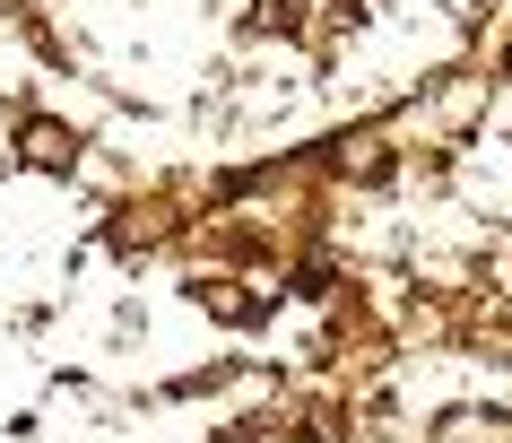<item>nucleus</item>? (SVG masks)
<instances>
[{"mask_svg":"<svg viewBox=\"0 0 512 443\" xmlns=\"http://www.w3.org/2000/svg\"><path fill=\"white\" fill-rule=\"evenodd\" d=\"M243 443H304V435H243Z\"/></svg>","mask_w":512,"mask_h":443,"instance_id":"obj_3","label":"nucleus"},{"mask_svg":"<svg viewBox=\"0 0 512 443\" xmlns=\"http://www.w3.org/2000/svg\"><path fill=\"white\" fill-rule=\"evenodd\" d=\"M434 443H512V417L504 409H443Z\"/></svg>","mask_w":512,"mask_h":443,"instance_id":"obj_2","label":"nucleus"},{"mask_svg":"<svg viewBox=\"0 0 512 443\" xmlns=\"http://www.w3.org/2000/svg\"><path fill=\"white\" fill-rule=\"evenodd\" d=\"M0 9H18V0H0Z\"/></svg>","mask_w":512,"mask_h":443,"instance_id":"obj_4","label":"nucleus"},{"mask_svg":"<svg viewBox=\"0 0 512 443\" xmlns=\"http://www.w3.org/2000/svg\"><path fill=\"white\" fill-rule=\"evenodd\" d=\"M18 157L44 174H70L79 166V131H61V122H18Z\"/></svg>","mask_w":512,"mask_h":443,"instance_id":"obj_1","label":"nucleus"}]
</instances>
